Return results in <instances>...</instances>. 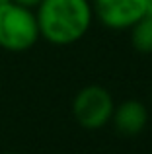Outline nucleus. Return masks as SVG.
I'll return each instance as SVG.
<instances>
[{
  "instance_id": "obj_1",
  "label": "nucleus",
  "mask_w": 152,
  "mask_h": 154,
  "mask_svg": "<svg viewBox=\"0 0 152 154\" xmlns=\"http://www.w3.org/2000/svg\"><path fill=\"white\" fill-rule=\"evenodd\" d=\"M35 18L41 37L53 45H72L88 33L94 10L88 0H41Z\"/></svg>"
},
{
  "instance_id": "obj_2",
  "label": "nucleus",
  "mask_w": 152,
  "mask_h": 154,
  "mask_svg": "<svg viewBox=\"0 0 152 154\" xmlns=\"http://www.w3.org/2000/svg\"><path fill=\"white\" fill-rule=\"evenodd\" d=\"M39 26L31 8L20 6L10 0L0 4V47L12 53L27 51L37 43Z\"/></svg>"
},
{
  "instance_id": "obj_3",
  "label": "nucleus",
  "mask_w": 152,
  "mask_h": 154,
  "mask_svg": "<svg viewBox=\"0 0 152 154\" xmlns=\"http://www.w3.org/2000/svg\"><path fill=\"white\" fill-rule=\"evenodd\" d=\"M113 98L109 90L98 84H90L78 90L72 102V115L76 123L88 131H98L105 127L113 115Z\"/></svg>"
},
{
  "instance_id": "obj_4",
  "label": "nucleus",
  "mask_w": 152,
  "mask_h": 154,
  "mask_svg": "<svg viewBox=\"0 0 152 154\" xmlns=\"http://www.w3.org/2000/svg\"><path fill=\"white\" fill-rule=\"evenodd\" d=\"M92 10L109 29H131L148 12V0H94Z\"/></svg>"
},
{
  "instance_id": "obj_5",
  "label": "nucleus",
  "mask_w": 152,
  "mask_h": 154,
  "mask_svg": "<svg viewBox=\"0 0 152 154\" xmlns=\"http://www.w3.org/2000/svg\"><path fill=\"white\" fill-rule=\"evenodd\" d=\"M115 131L123 137H137L144 131L148 123V109L138 100H125L119 105H115L111 121Z\"/></svg>"
},
{
  "instance_id": "obj_6",
  "label": "nucleus",
  "mask_w": 152,
  "mask_h": 154,
  "mask_svg": "<svg viewBox=\"0 0 152 154\" xmlns=\"http://www.w3.org/2000/svg\"><path fill=\"white\" fill-rule=\"evenodd\" d=\"M131 43L141 53H152V16L148 12L131 26Z\"/></svg>"
},
{
  "instance_id": "obj_7",
  "label": "nucleus",
  "mask_w": 152,
  "mask_h": 154,
  "mask_svg": "<svg viewBox=\"0 0 152 154\" xmlns=\"http://www.w3.org/2000/svg\"><path fill=\"white\" fill-rule=\"evenodd\" d=\"M10 2H14V4H20V6H26V8H37L39 4H41V0H10Z\"/></svg>"
},
{
  "instance_id": "obj_8",
  "label": "nucleus",
  "mask_w": 152,
  "mask_h": 154,
  "mask_svg": "<svg viewBox=\"0 0 152 154\" xmlns=\"http://www.w3.org/2000/svg\"><path fill=\"white\" fill-rule=\"evenodd\" d=\"M148 14L152 16V0H148Z\"/></svg>"
},
{
  "instance_id": "obj_9",
  "label": "nucleus",
  "mask_w": 152,
  "mask_h": 154,
  "mask_svg": "<svg viewBox=\"0 0 152 154\" xmlns=\"http://www.w3.org/2000/svg\"><path fill=\"white\" fill-rule=\"evenodd\" d=\"M4 154H18V152H4Z\"/></svg>"
},
{
  "instance_id": "obj_10",
  "label": "nucleus",
  "mask_w": 152,
  "mask_h": 154,
  "mask_svg": "<svg viewBox=\"0 0 152 154\" xmlns=\"http://www.w3.org/2000/svg\"><path fill=\"white\" fill-rule=\"evenodd\" d=\"M2 2H4V0H0V4H2Z\"/></svg>"
},
{
  "instance_id": "obj_11",
  "label": "nucleus",
  "mask_w": 152,
  "mask_h": 154,
  "mask_svg": "<svg viewBox=\"0 0 152 154\" xmlns=\"http://www.w3.org/2000/svg\"><path fill=\"white\" fill-rule=\"evenodd\" d=\"M150 100H152V94H150Z\"/></svg>"
}]
</instances>
